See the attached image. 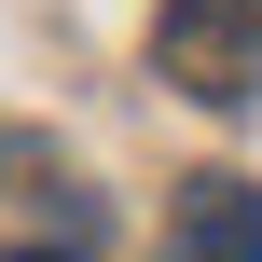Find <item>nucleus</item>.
I'll return each mask as SVG.
<instances>
[{
	"mask_svg": "<svg viewBox=\"0 0 262 262\" xmlns=\"http://www.w3.org/2000/svg\"><path fill=\"white\" fill-rule=\"evenodd\" d=\"M152 55H166V83H193V97H262V0H166L152 14Z\"/></svg>",
	"mask_w": 262,
	"mask_h": 262,
	"instance_id": "f257e3e1",
	"label": "nucleus"
},
{
	"mask_svg": "<svg viewBox=\"0 0 262 262\" xmlns=\"http://www.w3.org/2000/svg\"><path fill=\"white\" fill-rule=\"evenodd\" d=\"M166 262H262V193H249V180H193Z\"/></svg>",
	"mask_w": 262,
	"mask_h": 262,
	"instance_id": "f03ea898",
	"label": "nucleus"
},
{
	"mask_svg": "<svg viewBox=\"0 0 262 262\" xmlns=\"http://www.w3.org/2000/svg\"><path fill=\"white\" fill-rule=\"evenodd\" d=\"M14 262H55V249H14Z\"/></svg>",
	"mask_w": 262,
	"mask_h": 262,
	"instance_id": "7ed1b4c3",
	"label": "nucleus"
}]
</instances>
